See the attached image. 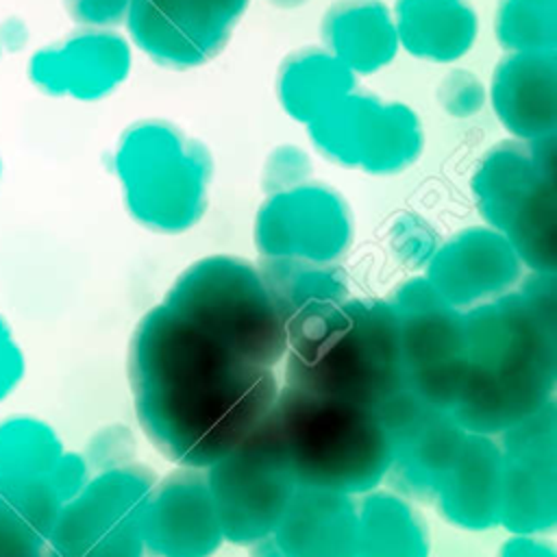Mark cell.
I'll return each mask as SVG.
<instances>
[{
    "instance_id": "1",
    "label": "cell",
    "mask_w": 557,
    "mask_h": 557,
    "mask_svg": "<svg viewBox=\"0 0 557 557\" xmlns=\"http://www.w3.org/2000/svg\"><path fill=\"white\" fill-rule=\"evenodd\" d=\"M128 383L150 442L181 468L200 470L244 442L281 389L276 370L237 357L163 302L131 335Z\"/></svg>"
},
{
    "instance_id": "2",
    "label": "cell",
    "mask_w": 557,
    "mask_h": 557,
    "mask_svg": "<svg viewBox=\"0 0 557 557\" xmlns=\"http://www.w3.org/2000/svg\"><path fill=\"white\" fill-rule=\"evenodd\" d=\"M466 372L450 416L466 433L500 435L555 400V274L463 311Z\"/></svg>"
},
{
    "instance_id": "3",
    "label": "cell",
    "mask_w": 557,
    "mask_h": 557,
    "mask_svg": "<svg viewBox=\"0 0 557 557\" xmlns=\"http://www.w3.org/2000/svg\"><path fill=\"white\" fill-rule=\"evenodd\" d=\"M283 385L374 409L405 387L394 311L387 300L344 298L287 322Z\"/></svg>"
},
{
    "instance_id": "4",
    "label": "cell",
    "mask_w": 557,
    "mask_h": 557,
    "mask_svg": "<svg viewBox=\"0 0 557 557\" xmlns=\"http://www.w3.org/2000/svg\"><path fill=\"white\" fill-rule=\"evenodd\" d=\"M270 416L302 487L361 496L389 472L394 446L368 407L281 385Z\"/></svg>"
},
{
    "instance_id": "5",
    "label": "cell",
    "mask_w": 557,
    "mask_h": 557,
    "mask_svg": "<svg viewBox=\"0 0 557 557\" xmlns=\"http://www.w3.org/2000/svg\"><path fill=\"white\" fill-rule=\"evenodd\" d=\"M163 305L237 357L276 368L287 350V322L270 298L255 263L211 255L187 265Z\"/></svg>"
},
{
    "instance_id": "6",
    "label": "cell",
    "mask_w": 557,
    "mask_h": 557,
    "mask_svg": "<svg viewBox=\"0 0 557 557\" xmlns=\"http://www.w3.org/2000/svg\"><path fill=\"white\" fill-rule=\"evenodd\" d=\"M113 168L126 211L148 231L178 235L207 211L211 154L170 122L131 124L117 141Z\"/></svg>"
},
{
    "instance_id": "7",
    "label": "cell",
    "mask_w": 557,
    "mask_h": 557,
    "mask_svg": "<svg viewBox=\"0 0 557 557\" xmlns=\"http://www.w3.org/2000/svg\"><path fill=\"white\" fill-rule=\"evenodd\" d=\"M470 187L479 213L513 246L522 265L555 274V137L496 144L479 161Z\"/></svg>"
},
{
    "instance_id": "8",
    "label": "cell",
    "mask_w": 557,
    "mask_h": 557,
    "mask_svg": "<svg viewBox=\"0 0 557 557\" xmlns=\"http://www.w3.org/2000/svg\"><path fill=\"white\" fill-rule=\"evenodd\" d=\"M205 474L224 542L239 546L272 535L300 487L272 416Z\"/></svg>"
},
{
    "instance_id": "9",
    "label": "cell",
    "mask_w": 557,
    "mask_h": 557,
    "mask_svg": "<svg viewBox=\"0 0 557 557\" xmlns=\"http://www.w3.org/2000/svg\"><path fill=\"white\" fill-rule=\"evenodd\" d=\"M157 479L141 463L94 474L67 500L48 537V557H146L144 511Z\"/></svg>"
},
{
    "instance_id": "10",
    "label": "cell",
    "mask_w": 557,
    "mask_h": 557,
    "mask_svg": "<svg viewBox=\"0 0 557 557\" xmlns=\"http://www.w3.org/2000/svg\"><path fill=\"white\" fill-rule=\"evenodd\" d=\"M407 385L433 409H453L466 372L463 311L442 300L424 276L400 283L387 298Z\"/></svg>"
},
{
    "instance_id": "11",
    "label": "cell",
    "mask_w": 557,
    "mask_h": 557,
    "mask_svg": "<svg viewBox=\"0 0 557 557\" xmlns=\"http://www.w3.org/2000/svg\"><path fill=\"white\" fill-rule=\"evenodd\" d=\"M307 131L320 154L374 176L411 168L424 146L422 124L413 109L357 91L320 113Z\"/></svg>"
},
{
    "instance_id": "12",
    "label": "cell",
    "mask_w": 557,
    "mask_h": 557,
    "mask_svg": "<svg viewBox=\"0 0 557 557\" xmlns=\"http://www.w3.org/2000/svg\"><path fill=\"white\" fill-rule=\"evenodd\" d=\"M503 455L498 524L511 535H544L557 524V405L496 435Z\"/></svg>"
},
{
    "instance_id": "13",
    "label": "cell",
    "mask_w": 557,
    "mask_h": 557,
    "mask_svg": "<svg viewBox=\"0 0 557 557\" xmlns=\"http://www.w3.org/2000/svg\"><path fill=\"white\" fill-rule=\"evenodd\" d=\"M252 237L259 257L337 263L352 244V213L337 189L307 181L265 196Z\"/></svg>"
},
{
    "instance_id": "14",
    "label": "cell",
    "mask_w": 557,
    "mask_h": 557,
    "mask_svg": "<svg viewBox=\"0 0 557 557\" xmlns=\"http://www.w3.org/2000/svg\"><path fill=\"white\" fill-rule=\"evenodd\" d=\"M250 0H131L126 30L157 65L189 70L215 59Z\"/></svg>"
},
{
    "instance_id": "15",
    "label": "cell",
    "mask_w": 557,
    "mask_h": 557,
    "mask_svg": "<svg viewBox=\"0 0 557 557\" xmlns=\"http://www.w3.org/2000/svg\"><path fill=\"white\" fill-rule=\"evenodd\" d=\"M224 535L200 468H181L157 481L144 511L146 557H211Z\"/></svg>"
},
{
    "instance_id": "16",
    "label": "cell",
    "mask_w": 557,
    "mask_h": 557,
    "mask_svg": "<svg viewBox=\"0 0 557 557\" xmlns=\"http://www.w3.org/2000/svg\"><path fill=\"white\" fill-rule=\"evenodd\" d=\"M513 246L490 226H470L442 242L426 265V283L455 309L505 296L522 281Z\"/></svg>"
},
{
    "instance_id": "17",
    "label": "cell",
    "mask_w": 557,
    "mask_h": 557,
    "mask_svg": "<svg viewBox=\"0 0 557 557\" xmlns=\"http://www.w3.org/2000/svg\"><path fill=\"white\" fill-rule=\"evenodd\" d=\"M131 59V46L120 33L81 28L65 41L37 50L30 57L28 76L48 96L91 102L126 81Z\"/></svg>"
},
{
    "instance_id": "18",
    "label": "cell",
    "mask_w": 557,
    "mask_h": 557,
    "mask_svg": "<svg viewBox=\"0 0 557 557\" xmlns=\"http://www.w3.org/2000/svg\"><path fill=\"white\" fill-rule=\"evenodd\" d=\"M490 102L511 139L540 141L557 131V54L507 52L492 74Z\"/></svg>"
},
{
    "instance_id": "19",
    "label": "cell",
    "mask_w": 557,
    "mask_h": 557,
    "mask_svg": "<svg viewBox=\"0 0 557 557\" xmlns=\"http://www.w3.org/2000/svg\"><path fill=\"white\" fill-rule=\"evenodd\" d=\"M272 537L283 557H357V500L300 485Z\"/></svg>"
},
{
    "instance_id": "20",
    "label": "cell",
    "mask_w": 557,
    "mask_h": 557,
    "mask_svg": "<svg viewBox=\"0 0 557 557\" xmlns=\"http://www.w3.org/2000/svg\"><path fill=\"white\" fill-rule=\"evenodd\" d=\"M500 487L503 455L496 437L468 433L435 500L450 524L485 531L498 527Z\"/></svg>"
},
{
    "instance_id": "21",
    "label": "cell",
    "mask_w": 557,
    "mask_h": 557,
    "mask_svg": "<svg viewBox=\"0 0 557 557\" xmlns=\"http://www.w3.org/2000/svg\"><path fill=\"white\" fill-rule=\"evenodd\" d=\"M322 48L357 74H374L398 52L392 11L381 0H337L322 15Z\"/></svg>"
},
{
    "instance_id": "22",
    "label": "cell",
    "mask_w": 557,
    "mask_h": 557,
    "mask_svg": "<svg viewBox=\"0 0 557 557\" xmlns=\"http://www.w3.org/2000/svg\"><path fill=\"white\" fill-rule=\"evenodd\" d=\"M392 17L398 46L431 63L461 59L479 33V17L470 0H396Z\"/></svg>"
},
{
    "instance_id": "23",
    "label": "cell",
    "mask_w": 557,
    "mask_h": 557,
    "mask_svg": "<svg viewBox=\"0 0 557 557\" xmlns=\"http://www.w3.org/2000/svg\"><path fill=\"white\" fill-rule=\"evenodd\" d=\"M466 435L468 433L448 411H431L422 424L394 444V457L385 479H389L403 496L435 498Z\"/></svg>"
},
{
    "instance_id": "24",
    "label": "cell",
    "mask_w": 557,
    "mask_h": 557,
    "mask_svg": "<svg viewBox=\"0 0 557 557\" xmlns=\"http://www.w3.org/2000/svg\"><path fill=\"white\" fill-rule=\"evenodd\" d=\"M352 91L355 74L324 48L294 50L276 74V96L283 111L305 126Z\"/></svg>"
},
{
    "instance_id": "25",
    "label": "cell",
    "mask_w": 557,
    "mask_h": 557,
    "mask_svg": "<svg viewBox=\"0 0 557 557\" xmlns=\"http://www.w3.org/2000/svg\"><path fill=\"white\" fill-rule=\"evenodd\" d=\"M420 511L398 492L372 490L357 500V557H429Z\"/></svg>"
},
{
    "instance_id": "26",
    "label": "cell",
    "mask_w": 557,
    "mask_h": 557,
    "mask_svg": "<svg viewBox=\"0 0 557 557\" xmlns=\"http://www.w3.org/2000/svg\"><path fill=\"white\" fill-rule=\"evenodd\" d=\"M61 507L46 476L17 481L0 472V557H48Z\"/></svg>"
},
{
    "instance_id": "27",
    "label": "cell",
    "mask_w": 557,
    "mask_h": 557,
    "mask_svg": "<svg viewBox=\"0 0 557 557\" xmlns=\"http://www.w3.org/2000/svg\"><path fill=\"white\" fill-rule=\"evenodd\" d=\"M257 270L285 322L309 309L333 305L350 296L348 278L337 263L261 257Z\"/></svg>"
},
{
    "instance_id": "28",
    "label": "cell",
    "mask_w": 557,
    "mask_h": 557,
    "mask_svg": "<svg viewBox=\"0 0 557 557\" xmlns=\"http://www.w3.org/2000/svg\"><path fill=\"white\" fill-rule=\"evenodd\" d=\"M61 455L63 444L48 422L26 413L0 420V472L4 476L44 479Z\"/></svg>"
},
{
    "instance_id": "29",
    "label": "cell",
    "mask_w": 557,
    "mask_h": 557,
    "mask_svg": "<svg viewBox=\"0 0 557 557\" xmlns=\"http://www.w3.org/2000/svg\"><path fill=\"white\" fill-rule=\"evenodd\" d=\"M494 33L507 52H555L557 0H498Z\"/></svg>"
},
{
    "instance_id": "30",
    "label": "cell",
    "mask_w": 557,
    "mask_h": 557,
    "mask_svg": "<svg viewBox=\"0 0 557 557\" xmlns=\"http://www.w3.org/2000/svg\"><path fill=\"white\" fill-rule=\"evenodd\" d=\"M440 244L435 226L416 213L398 215L389 228V248L394 257L411 270L426 268Z\"/></svg>"
},
{
    "instance_id": "31",
    "label": "cell",
    "mask_w": 557,
    "mask_h": 557,
    "mask_svg": "<svg viewBox=\"0 0 557 557\" xmlns=\"http://www.w3.org/2000/svg\"><path fill=\"white\" fill-rule=\"evenodd\" d=\"M372 411L376 413L394 446L396 442L407 437L418 424H422L424 418L435 409L426 405L409 385H405L389 394L385 400H381Z\"/></svg>"
},
{
    "instance_id": "32",
    "label": "cell",
    "mask_w": 557,
    "mask_h": 557,
    "mask_svg": "<svg viewBox=\"0 0 557 557\" xmlns=\"http://www.w3.org/2000/svg\"><path fill=\"white\" fill-rule=\"evenodd\" d=\"M435 96L442 109L453 117H472L487 102V91L481 78L474 72L461 67L450 70L442 78Z\"/></svg>"
},
{
    "instance_id": "33",
    "label": "cell",
    "mask_w": 557,
    "mask_h": 557,
    "mask_svg": "<svg viewBox=\"0 0 557 557\" xmlns=\"http://www.w3.org/2000/svg\"><path fill=\"white\" fill-rule=\"evenodd\" d=\"M311 176V161L298 146H276L261 170V187L265 196L302 185Z\"/></svg>"
},
{
    "instance_id": "34",
    "label": "cell",
    "mask_w": 557,
    "mask_h": 557,
    "mask_svg": "<svg viewBox=\"0 0 557 557\" xmlns=\"http://www.w3.org/2000/svg\"><path fill=\"white\" fill-rule=\"evenodd\" d=\"M63 7L81 28L113 30L126 22L131 0H63Z\"/></svg>"
},
{
    "instance_id": "35",
    "label": "cell",
    "mask_w": 557,
    "mask_h": 557,
    "mask_svg": "<svg viewBox=\"0 0 557 557\" xmlns=\"http://www.w3.org/2000/svg\"><path fill=\"white\" fill-rule=\"evenodd\" d=\"M89 479L91 474H89L87 459L81 453H67V450H63L54 468L46 474V481L59 496L61 505L72 500L87 485Z\"/></svg>"
},
{
    "instance_id": "36",
    "label": "cell",
    "mask_w": 557,
    "mask_h": 557,
    "mask_svg": "<svg viewBox=\"0 0 557 557\" xmlns=\"http://www.w3.org/2000/svg\"><path fill=\"white\" fill-rule=\"evenodd\" d=\"M26 361L20 346L11 339L0 344V400H4L24 379Z\"/></svg>"
},
{
    "instance_id": "37",
    "label": "cell",
    "mask_w": 557,
    "mask_h": 557,
    "mask_svg": "<svg viewBox=\"0 0 557 557\" xmlns=\"http://www.w3.org/2000/svg\"><path fill=\"white\" fill-rule=\"evenodd\" d=\"M496 557H557V550L542 535H511Z\"/></svg>"
},
{
    "instance_id": "38",
    "label": "cell",
    "mask_w": 557,
    "mask_h": 557,
    "mask_svg": "<svg viewBox=\"0 0 557 557\" xmlns=\"http://www.w3.org/2000/svg\"><path fill=\"white\" fill-rule=\"evenodd\" d=\"M250 557H283L276 540L272 535H265L250 544Z\"/></svg>"
},
{
    "instance_id": "39",
    "label": "cell",
    "mask_w": 557,
    "mask_h": 557,
    "mask_svg": "<svg viewBox=\"0 0 557 557\" xmlns=\"http://www.w3.org/2000/svg\"><path fill=\"white\" fill-rule=\"evenodd\" d=\"M11 339H13L11 326H9L7 320L0 315V344H7V342H11Z\"/></svg>"
},
{
    "instance_id": "40",
    "label": "cell",
    "mask_w": 557,
    "mask_h": 557,
    "mask_svg": "<svg viewBox=\"0 0 557 557\" xmlns=\"http://www.w3.org/2000/svg\"><path fill=\"white\" fill-rule=\"evenodd\" d=\"M274 4H281V7H296V4H300V2H305V0H272Z\"/></svg>"
}]
</instances>
